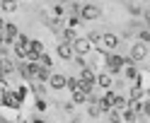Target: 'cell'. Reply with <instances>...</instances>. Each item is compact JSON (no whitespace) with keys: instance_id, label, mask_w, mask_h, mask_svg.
<instances>
[{"instance_id":"obj_23","label":"cell","mask_w":150,"mask_h":123,"mask_svg":"<svg viewBox=\"0 0 150 123\" xmlns=\"http://www.w3.org/2000/svg\"><path fill=\"white\" fill-rule=\"evenodd\" d=\"M65 12H68V7H65L63 3L51 5V15H53V17H65Z\"/></svg>"},{"instance_id":"obj_26","label":"cell","mask_w":150,"mask_h":123,"mask_svg":"<svg viewBox=\"0 0 150 123\" xmlns=\"http://www.w3.org/2000/svg\"><path fill=\"white\" fill-rule=\"evenodd\" d=\"M107 121H109V123H124V118H121V111H119V109H111V111L107 113Z\"/></svg>"},{"instance_id":"obj_21","label":"cell","mask_w":150,"mask_h":123,"mask_svg":"<svg viewBox=\"0 0 150 123\" xmlns=\"http://www.w3.org/2000/svg\"><path fill=\"white\" fill-rule=\"evenodd\" d=\"M136 36H138V41H143V44L150 46V27H140V29L136 32Z\"/></svg>"},{"instance_id":"obj_34","label":"cell","mask_w":150,"mask_h":123,"mask_svg":"<svg viewBox=\"0 0 150 123\" xmlns=\"http://www.w3.org/2000/svg\"><path fill=\"white\" fill-rule=\"evenodd\" d=\"M140 116L150 118V97H148V99H143V111H140Z\"/></svg>"},{"instance_id":"obj_24","label":"cell","mask_w":150,"mask_h":123,"mask_svg":"<svg viewBox=\"0 0 150 123\" xmlns=\"http://www.w3.org/2000/svg\"><path fill=\"white\" fill-rule=\"evenodd\" d=\"M128 15H131V17H143V5L128 3Z\"/></svg>"},{"instance_id":"obj_14","label":"cell","mask_w":150,"mask_h":123,"mask_svg":"<svg viewBox=\"0 0 150 123\" xmlns=\"http://www.w3.org/2000/svg\"><path fill=\"white\" fill-rule=\"evenodd\" d=\"M90 94H92V92L75 89V92H70V99H73V104H75V106H78V104H87V101H90Z\"/></svg>"},{"instance_id":"obj_37","label":"cell","mask_w":150,"mask_h":123,"mask_svg":"<svg viewBox=\"0 0 150 123\" xmlns=\"http://www.w3.org/2000/svg\"><path fill=\"white\" fill-rule=\"evenodd\" d=\"M70 123H82V116H80V113H73V116H70Z\"/></svg>"},{"instance_id":"obj_1","label":"cell","mask_w":150,"mask_h":123,"mask_svg":"<svg viewBox=\"0 0 150 123\" xmlns=\"http://www.w3.org/2000/svg\"><path fill=\"white\" fill-rule=\"evenodd\" d=\"M78 77H80V87H78V89H85V92H92V89L97 87V70L92 68V65H87V68H82Z\"/></svg>"},{"instance_id":"obj_35","label":"cell","mask_w":150,"mask_h":123,"mask_svg":"<svg viewBox=\"0 0 150 123\" xmlns=\"http://www.w3.org/2000/svg\"><path fill=\"white\" fill-rule=\"evenodd\" d=\"M34 104H36V111H39V113H44V111H46V101H44L41 97H36V101H34Z\"/></svg>"},{"instance_id":"obj_19","label":"cell","mask_w":150,"mask_h":123,"mask_svg":"<svg viewBox=\"0 0 150 123\" xmlns=\"http://www.w3.org/2000/svg\"><path fill=\"white\" fill-rule=\"evenodd\" d=\"M85 36L90 39V44H92V46H99V48H102V32H97V29H90Z\"/></svg>"},{"instance_id":"obj_13","label":"cell","mask_w":150,"mask_h":123,"mask_svg":"<svg viewBox=\"0 0 150 123\" xmlns=\"http://www.w3.org/2000/svg\"><path fill=\"white\" fill-rule=\"evenodd\" d=\"M56 36H58V41H65V44H73V41H75V36H78V32H75L73 27H68V24H65V27H63V29H61L58 34H56Z\"/></svg>"},{"instance_id":"obj_20","label":"cell","mask_w":150,"mask_h":123,"mask_svg":"<svg viewBox=\"0 0 150 123\" xmlns=\"http://www.w3.org/2000/svg\"><path fill=\"white\" fill-rule=\"evenodd\" d=\"M29 44H32V39H29V36H27V34H17V39H15V46H17V48H29Z\"/></svg>"},{"instance_id":"obj_16","label":"cell","mask_w":150,"mask_h":123,"mask_svg":"<svg viewBox=\"0 0 150 123\" xmlns=\"http://www.w3.org/2000/svg\"><path fill=\"white\" fill-rule=\"evenodd\" d=\"M121 118H124V123H138V111L126 106V109H121Z\"/></svg>"},{"instance_id":"obj_38","label":"cell","mask_w":150,"mask_h":123,"mask_svg":"<svg viewBox=\"0 0 150 123\" xmlns=\"http://www.w3.org/2000/svg\"><path fill=\"white\" fill-rule=\"evenodd\" d=\"M29 123H44V118H39V116H32V118H29Z\"/></svg>"},{"instance_id":"obj_3","label":"cell","mask_w":150,"mask_h":123,"mask_svg":"<svg viewBox=\"0 0 150 123\" xmlns=\"http://www.w3.org/2000/svg\"><path fill=\"white\" fill-rule=\"evenodd\" d=\"M128 53H131L128 58L133 60V63H143V60L148 58V53H150V46L143 44V41H136V44H131V51H128Z\"/></svg>"},{"instance_id":"obj_29","label":"cell","mask_w":150,"mask_h":123,"mask_svg":"<svg viewBox=\"0 0 150 123\" xmlns=\"http://www.w3.org/2000/svg\"><path fill=\"white\" fill-rule=\"evenodd\" d=\"M80 24H82V17H80V15H68V27H73V29H78Z\"/></svg>"},{"instance_id":"obj_11","label":"cell","mask_w":150,"mask_h":123,"mask_svg":"<svg viewBox=\"0 0 150 123\" xmlns=\"http://www.w3.org/2000/svg\"><path fill=\"white\" fill-rule=\"evenodd\" d=\"M111 84H114V75H111L109 70L97 72V87H102V89H111Z\"/></svg>"},{"instance_id":"obj_6","label":"cell","mask_w":150,"mask_h":123,"mask_svg":"<svg viewBox=\"0 0 150 123\" xmlns=\"http://www.w3.org/2000/svg\"><path fill=\"white\" fill-rule=\"evenodd\" d=\"M121 44V36L114 32H102V51H114Z\"/></svg>"},{"instance_id":"obj_32","label":"cell","mask_w":150,"mask_h":123,"mask_svg":"<svg viewBox=\"0 0 150 123\" xmlns=\"http://www.w3.org/2000/svg\"><path fill=\"white\" fill-rule=\"evenodd\" d=\"M80 10H82L80 3H75V0H73V3H68V15H80Z\"/></svg>"},{"instance_id":"obj_17","label":"cell","mask_w":150,"mask_h":123,"mask_svg":"<svg viewBox=\"0 0 150 123\" xmlns=\"http://www.w3.org/2000/svg\"><path fill=\"white\" fill-rule=\"evenodd\" d=\"M17 7H20V3H17V0H0V10L7 12V15L17 12Z\"/></svg>"},{"instance_id":"obj_8","label":"cell","mask_w":150,"mask_h":123,"mask_svg":"<svg viewBox=\"0 0 150 123\" xmlns=\"http://www.w3.org/2000/svg\"><path fill=\"white\" fill-rule=\"evenodd\" d=\"M56 56H58L61 60H73L75 58V51H73V44H65V41H58V46H56Z\"/></svg>"},{"instance_id":"obj_25","label":"cell","mask_w":150,"mask_h":123,"mask_svg":"<svg viewBox=\"0 0 150 123\" xmlns=\"http://www.w3.org/2000/svg\"><path fill=\"white\" fill-rule=\"evenodd\" d=\"M126 106H128V99L124 97V94H114V109L121 111V109H126Z\"/></svg>"},{"instance_id":"obj_12","label":"cell","mask_w":150,"mask_h":123,"mask_svg":"<svg viewBox=\"0 0 150 123\" xmlns=\"http://www.w3.org/2000/svg\"><path fill=\"white\" fill-rule=\"evenodd\" d=\"M17 72H20V77L27 80V82L34 80V72H32V68H29V60H20V63H17Z\"/></svg>"},{"instance_id":"obj_22","label":"cell","mask_w":150,"mask_h":123,"mask_svg":"<svg viewBox=\"0 0 150 123\" xmlns=\"http://www.w3.org/2000/svg\"><path fill=\"white\" fill-rule=\"evenodd\" d=\"M102 113H104V111L99 109V104H92V101L87 104V116H90V118H99Z\"/></svg>"},{"instance_id":"obj_30","label":"cell","mask_w":150,"mask_h":123,"mask_svg":"<svg viewBox=\"0 0 150 123\" xmlns=\"http://www.w3.org/2000/svg\"><path fill=\"white\" fill-rule=\"evenodd\" d=\"M39 63H41V65H46V68H53V58H51V56L46 53V51L39 56Z\"/></svg>"},{"instance_id":"obj_9","label":"cell","mask_w":150,"mask_h":123,"mask_svg":"<svg viewBox=\"0 0 150 123\" xmlns=\"http://www.w3.org/2000/svg\"><path fill=\"white\" fill-rule=\"evenodd\" d=\"M121 75L128 80V82H133V84H138V80H140V70H138V63H126L124 65V70H121Z\"/></svg>"},{"instance_id":"obj_7","label":"cell","mask_w":150,"mask_h":123,"mask_svg":"<svg viewBox=\"0 0 150 123\" xmlns=\"http://www.w3.org/2000/svg\"><path fill=\"white\" fill-rule=\"evenodd\" d=\"M65 82H68V75L53 70V72H51V80H49V87H51L53 92H63V89H65Z\"/></svg>"},{"instance_id":"obj_4","label":"cell","mask_w":150,"mask_h":123,"mask_svg":"<svg viewBox=\"0 0 150 123\" xmlns=\"http://www.w3.org/2000/svg\"><path fill=\"white\" fill-rule=\"evenodd\" d=\"M80 17H82V22H95V20L102 17V7L99 5H92V3H85L82 10H80Z\"/></svg>"},{"instance_id":"obj_18","label":"cell","mask_w":150,"mask_h":123,"mask_svg":"<svg viewBox=\"0 0 150 123\" xmlns=\"http://www.w3.org/2000/svg\"><path fill=\"white\" fill-rule=\"evenodd\" d=\"M29 87H32V92H34V97H44V94H46V82L32 80V82H29Z\"/></svg>"},{"instance_id":"obj_10","label":"cell","mask_w":150,"mask_h":123,"mask_svg":"<svg viewBox=\"0 0 150 123\" xmlns=\"http://www.w3.org/2000/svg\"><path fill=\"white\" fill-rule=\"evenodd\" d=\"M44 53V44L39 39H32L29 48H27V60H39V56Z\"/></svg>"},{"instance_id":"obj_28","label":"cell","mask_w":150,"mask_h":123,"mask_svg":"<svg viewBox=\"0 0 150 123\" xmlns=\"http://www.w3.org/2000/svg\"><path fill=\"white\" fill-rule=\"evenodd\" d=\"M78 87H80V77H73V75H70L68 82H65V89H68V92H75Z\"/></svg>"},{"instance_id":"obj_27","label":"cell","mask_w":150,"mask_h":123,"mask_svg":"<svg viewBox=\"0 0 150 123\" xmlns=\"http://www.w3.org/2000/svg\"><path fill=\"white\" fill-rule=\"evenodd\" d=\"M145 97V89H140L138 84H133L131 87V94H128V99H143Z\"/></svg>"},{"instance_id":"obj_40","label":"cell","mask_w":150,"mask_h":123,"mask_svg":"<svg viewBox=\"0 0 150 123\" xmlns=\"http://www.w3.org/2000/svg\"><path fill=\"white\" fill-rule=\"evenodd\" d=\"M145 94H148V97H150V87H148V89H145Z\"/></svg>"},{"instance_id":"obj_33","label":"cell","mask_w":150,"mask_h":123,"mask_svg":"<svg viewBox=\"0 0 150 123\" xmlns=\"http://www.w3.org/2000/svg\"><path fill=\"white\" fill-rule=\"evenodd\" d=\"M70 63H75V68H80V70H82V68H87V60H85V56H75V58H73Z\"/></svg>"},{"instance_id":"obj_5","label":"cell","mask_w":150,"mask_h":123,"mask_svg":"<svg viewBox=\"0 0 150 123\" xmlns=\"http://www.w3.org/2000/svg\"><path fill=\"white\" fill-rule=\"evenodd\" d=\"M73 51H75V56H90V53H92V44H90V39H87V36H75Z\"/></svg>"},{"instance_id":"obj_2","label":"cell","mask_w":150,"mask_h":123,"mask_svg":"<svg viewBox=\"0 0 150 123\" xmlns=\"http://www.w3.org/2000/svg\"><path fill=\"white\" fill-rule=\"evenodd\" d=\"M104 65H107V70L114 75V77H119L121 70H124V65H126V56H119V53H104Z\"/></svg>"},{"instance_id":"obj_15","label":"cell","mask_w":150,"mask_h":123,"mask_svg":"<svg viewBox=\"0 0 150 123\" xmlns=\"http://www.w3.org/2000/svg\"><path fill=\"white\" fill-rule=\"evenodd\" d=\"M0 101H3L5 106H12V109H17V106H20V99H17L15 94H12V89H7V92H3V94H0Z\"/></svg>"},{"instance_id":"obj_36","label":"cell","mask_w":150,"mask_h":123,"mask_svg":"<svg viewBox=\"0 0 150 123\" xmlns=\"http://www.w3.org/2000/svg\"><path fill=\"white\" fill-rule=\"evenodd\" d=\"M63 111H65V113H75V104H73V99L63 104Z\"/></svg>"},{"instance_id":"obj_39","label":"cell","mask_w":150,"mask_h":123,"mask_svg":"<svg viewBox=\"0 0 150 123\" xmlns=\"http://www.w3.org/2000/svg\"><path fill=\"white\" fill-rule=\"evenodd\" d=\"M5 24H7V22L3 20V17H0V29H5Z\"/></svg>"},{"instance_id":"obj_31","label":"cell","mask_w":150,"mask_h":123,"mask_svg":"<svg viewBox=\"0 0 150 123\" xmlns=\"http://www.w3.org/2000/svg\"><path fill=\"white\" fill-rule=\"evenodd\" d=\"M5 34H7V36H12V39H17V34H20V29H17L15 24H10V22H7V24H5Z\"/></svg>"}]
</instances>
